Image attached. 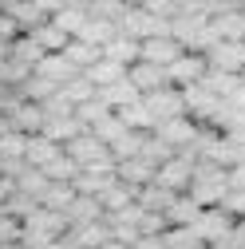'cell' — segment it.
I'll return each mask as SVG.
<instances>
[{
  "label": "cell",
  "instance_id": "1",
  "mask_svg": "<svg viewBox=\"0 0 245 249\" xmlns=\"http://www.w3.org/2000/svg\"><path fill=\"white\" fill-rule=\"evenodd\" d=\"M59 237H68V217L59 213V210L36 206V210L20 222V245H24V249H40V245L59 241Z\"/></svg>",
  "mask_w": 245,
  "mask_h": 249
},
{
  "label": "cell",
  "instance_id": "2",
  "mask_svg": "<svg viewBox=\"0 0 245 249\" xmlns=\"http://www.w3.org/2000/svg\"><path fill=\"white\" fill-rule=\"evenodd\" d=\"M229 190V170L218 166V162H210V159H198L194 162V182H190V198L210 210V206H218Z\"/></svg>",
  "mask_w": 245,
  "mask_h": 249
},
{
  "label": "cell",
  "instance_id": "3",
  "mask_svg": "<svg viewBox=\"0 0 245 249\" xmlns=\"http://www.w3.org/2000/svg\"><path fill=\"white\" fill-rule=\"evenodd\" d=\"M194 150H178V154H170V159L158 166V174H155V182L162 186V190H170V194H190V182H194Z\"/></svg>",
  "mask_w": 245,
  "mask_h": 249
},
{
  "label": "cell",
  "instance_id": "4",
  "mask_svg": "<svg viewBox=\"0 0 245 249\" xmlns=\"http://www.w3.org/2000/svg\"><path fill=\"white\" fill-rule=\"evenodd\" d=\"M64 154L79 166V170H91V166H115V159H111V150L91 135V131H83V135H75L71 142H64Z\"/></svg>",
  "mask_w": 245,
  "mask_h": 249
},
{
  "label": "cell",
  "instance_id": "5",
  "mask_svg": "<svg viewBox=\"0 0 245 249\" xmlns=\"http://www.w3.org/2000/svg\"><path fill=\"white\" fill-rule=\"evenodd\" d=\"M206 71H210V59H206V52H182L174 64L166 68V83L170 87H194V83H202L206 79Z\"/></svg>",
  "mask_w": 245,
  "mask_h": 249
},
{
  "label": "cell",
  "instance_id": "6",
  "mask_svg": "<svg viewBox=\"0 0 245 249\" xmlns=\"http://www.w3.org/2000/svg\"><path fill=\"white\" fill-rule=\"evenodd\" d=\"M119 32L122 36H135L139 44L150 40V36H170V20L146 12V8H127V16L119 20Z\"/></svg>",
  "mask_w": 245,
  "mask_h": 249
},
{
  "label": "cell",
  "instance_id": "7",
  "mask_svg": "<svg viewBox=\"0 0 245 249\" xmlns=\"http://www.w3.org/2000/svg\"><path fill=\"white\" fill-rule=\"evenodd\" d=\"M142 107L150 111L155 127H158V123H170V119H182V115H186V99H182L178 87H158V91H150V95H142Z\"/></svg>",
  "mask_w": 245,
  "mask_h": 249
},
{
  "label": "cell",
  "instance_id": "8",
  "mask_svg": "<svg viewBox=\"0 0 245 249\" xmlns=\"http://www.w3.org/2000/svg\"><path fill=\"white\" fill-rule=\"evenodd\" d=\"M233 217L229 213H222L218 206H210V210H202L198 213V222L190 226L194 233H198V241L202 245H222V241H229V233H233Z\"/></svg>",
  "mask_w": 245,
  "mask_h": 249
},
{
  "label": "cell",
  "instance_id": "9",
  "mask_svg": "<svg viewBox=\"0 0 245 249\" xmlns=\"http://www.w3.org/2000/svg\"><path fill=\"white\" fill-rule=\"evenodd\" d=\"M182 99H186V115L198 123V127H210V123H213V115H218V107H222V99H218V95H210L202 83L182 87Z\"/></svg>",
  "mask_w": 245,
  "mask_h": 249
},
{
  "label": "cell",
  "instance_id": "10",
  "mask_svg": "<svg viewBox=\"0 0 245 249\" xmlns=\"http://www.w3.org/2000/svg\"><path fill=\"white\" fill-rule=\"evenodd\" d=\"M155 135L178 154V150H190L194 146V139H198V123L190 119V115H182V119H170V123H158L155 127Z\"/></svg>",
  "mask_w": 245,
  "mask_h": 249
},
{
  "label": "cell",
  "instance_id": "11",
  "mask_svg": "<svg viewBox=\"0 0 245 249\" xmlns=\"http://www.w3.org/2000/svg\"><path fill=\"white\" fill-rule=\"evenodd\" d=\"M210 68L213 71H229V75H245V44H233V40H218L210 52Z\"/></svg>",
  "mask_w": 245,
  "mask_h": 249
},
{
  "label": "cell",
  "instance_id": "12",
  "mask_svg": "<svg viewBox=\"0 0 245 249\" xmlns=\"http://www.w3.org/2000/svg\"><path fill=\"white\" fill-rule=\"evenodd\" d=\"M210 28L218 32V40H233V44H245V12L237 4H222L218 12L210 16Z\"/></svg>",
  "mask_w": 245,
  "mask_h": 249
},
{
  "label": "cell",
  "instance_id": "13",
  "mask_svg": "<svg viewBox=\"0 0 245 249\" xmlns=\"http://www.w3.org/2000/svg\"><path fill=\"white\" fill-rule=\"evenodd\" d=\"M119 182V174H115V166H91V170H79L75 174V194H87V198H103L111 186Z\"/></svg>",
  "mask_w": 245,
  "mask_h": 249
},
{
  "label": "cell",
  "instance_id": "14",
  "mask_svg": "<svg viewBox=\"0 0 245 249\" xmlns=\"http://www.w3.org/2000/svg\"><path fill=\"white\" fill-rule=\"evenodd\" d=\"M0 12H4V16L20 28V36H24V32H36V28L48 20V16L40 12L36 0H0Z\"/></svg>",
  "mask_w": 245,
  "mask_h": 249
},
{
  "label": "cell",
  "instance_id": "15",
  "mask_svg": "<svg viewBox=\"0 0 245 249\" xmlns=\"http://www.w3.org/2000/svg\"><path fill=\"white\" fill-rule=\"evenodd\" d=\"M182 52H186V48H182L174 36H150V40H142V55H139V59H146V64H155V68L166 71Z\"/></svg>",
  "mask_w": 245,
  "mask_h": 249
},
{
  "label": "cell",
  "instance_id": "16",
  "mask_svg": "<svg viewBox=\"0 0 245 249\" xmlns=\"http://www.w3.org/2000/svg\"><path fill=\"white\" fill-rule=\"evenodd\" d=\"M115 174H119V182L122 186H131V190H142V186H150L155 182V174H158V166H150L146 159H122V162H115Z\"/></svg>",
  "mask_w": 245,
  "mask_h": 249
},
{
  "label": "cell",
  "instance_id": "17",
  "mask_svg": "<svg viewBox=\"0 0 245 249\" xmlns=\"http://www.w3.org/2000/svg\"><path fill=\"white\" fill-rule=\"evenodd\" d=\"M127 83L139 91V95H150V91H158V87H170L166 83V71L155 68V64H146V59H139V64L127 68Z\"/></svg>",
  "mask_w": 245,
  "mask_h": 249
},
{
  "label": "cell",
  "instance_id": "18",
  "mask_svg": "<svg viewBox=\"0 0 245 249\" xmlns=\"http://www.w3.org/2000/svg\"><path fill=\"white\" fill-rule=\"evenodd\" d=\"M40 79H48V83H55V87H64L68 79H75V75H83V71H75L68 59H64V52H52V55H44L40 64L32 68Z\"/></svg>",
  "mask_w": 245,
  "mask_h": 249
},
{
  "label": "cell",
  "instance_id": "19",
  "mask_svg": "<svg viewBox=\"0 0 245 249\" xmlns=\"http://www.w3.org/2000/svg\"><path fill=\"white\" fill-rule=\"evenodd\" d=\"M59 154H64V146L52 142L48 135H28V150H24V162H28V166L44 170L48 162H55V159H59Z\"/></svg>",
  "mask_w": 245,
  "mask_h": 249
},
{
  "label": "cell",
  "instance_id": "20",
  "mask_svg": "<svg viewBox=\"0 0 245 249\" xmlns=\"http://www.w3.org/2000/svg\"><path fill=\"white\" fill-rule=\"evenodd\" d=\"M68 241L75 249H99L103 241H111V226H107V217H99V222H87V226H75L68 230Z\"/></svg>",
  "mask_w": 245,
  "mask_h": 249
},
{
  "label": "cell",
  "instance_id": "21",
  "mask_svg": "<svg viewBox=\"0 0 245 249\" xmlns=\"http://www.w3.org/2000/svg\"><path fill=\"white\" fill-rule=\"evenodd\" d=\"M198 213H202V206H198L190 194H178V198L166 206L162 217H166V226H170V230H182V226H194V222H198Z\"/></svg>",
  "mask_w": 245,
  "mask_h": 249
},
{
  "label": "cell",
  "instance_id": "22",
  "mask_svg": "<svg viewBox=\"0 0 245 249\" xmlns=\"http://www.w3.org/2000/svg\"><path fill=\"white\" fill-rule=\"evenodd\" d=\"M139 55H142V44L135 40V36H115L111 44H103V59H115V64H122V68H131V64H139Z\"/></svg>",
  "mask_w": 245,
  "mask_h": 249
},
{
  "label": "cell",
  "instance_id": "23",
  "mask_svg": "<svg viewBox=\"0 0 245 249\" xmlns=\"http://www.w3.org/2000/svg\"><path fill=\"white\" fill-rule=\"evenodd\" d=\"M64 217H68V230H75V226H87V222H99V217H103V206H99V198L75 194V202L64 210Z\"/></svg>",
  "mask_w": 245,
  "mask_h": 249
},
{
  "label": "cell",
  "instance_id": "24",
  "mask_svg": "<svg viewBox=\"0 0 245 249\" xmlns=\"http://www.w3.org/2000/svg\"><path fill=\"white\" fill-rule=\"evenodd\" d=\"M83 131H87V127H83L75 115H59V119H44V131H40V135H48L52 142L64 146V142H71V139L83 135Z\"/></svg>",
  "mask_w": 245,
  "mask_h": 249
},
{
  "label": "cell",
  "instance_id": "25",
  "mask_svg": "<svg viewBox=\"0 0 245 249\" xmlns=\"http://www.w3.org/2000/svg\"><path fill=\"white\" fill-rule=\"evenodd\" d=\"M115 36H119V24H111V20H99V16H87V24L79 28V36H75V40L103 48V44H111Z\"/></svg>",
  "mask_w": 245,
  "mask_h": 249
},
{
  "label": "cell",
  "instance_id": "26",
  "mask_svg": "<svg viewBox=\"0 0 245 249\" xmlns=\"http://www.w3.org/2000/svg\"><path fill=\"white\" fill-rule=\"evenodd\" d=\"M28 36H32V40H36V44H40L48 55H52V52H64V48L71 44V36H68V32H64V28H59L55 20H44V24L36 28V32H28Z\"/></svg>",
  "mask_w": 245,
  "mask_h": 249
},
{
  "label": "cell",
  "instance_id": "27",
  "mask_svg": "<svg viewBox=\"0 0 245 249\" xmlns=\"http://www.w3.org/2000/svg\"><path fill=\"white\" fill-rule=\"evenodd\" d=\"M64 59L75 68V71H87V68H95L99 59H103V48H95V44H83V40H71L68 48H64Z\"/></svg>",
  "mask_w": 245,
  "mask_h": 249
},
{
  "label": "cell",
  "instance_id": "28",
  "mask_svg": "<svg viewBox=\"0 0 245 249\" xmlns=\"http://www.w3.org/2000/svg\"><path fill=\"white\" fill-rule=\"evenodd\" d=\"M174 198H178V194L162 190L158 182H150V186H142V190H135V206H139V210H150V213H166V206H170Z\"/></svg>",
  "mask_w": 245,
  "mask_h": 249
},
{
  "label": "cell",
  "instance_id": "29",
  "mask_svg": "<svg viewBox=\"0 0 245 249\" xmlns=\"http://www.w3.org/2000/svg\"><path fill=\"white\" fill-rule=\"evenodd\" d=\"M83 75L95 83V91H103V87H111V83H119V79H127V68L115 64V59H99V64H95V68H87Z\"/></svg>",
  "mask_w": 245,
  "mask_h": 249
},
{
  "label": "cell",
  "instance_id": "30",
  "mask_svg": "<svg viewBox=\"0 0 245 249\" xmlns=\"http://www.w3.org/2000/svg\"><path fill=\"white\" fill-rule=\"evenodd\" d=\"M55 91H59L55 83H48V79H40V75L32 71V75H28V79L16 87V95H20V99H28V103H40V107H44V103L55 95Z\"/></svg>",
  "mask_w": 245,
  "mask_h": 249
},
{
  "label": "cell",
  "instance_id": "31",
  "mask_svg": "<svg viewBox=\"0 0 245 249\" xmlns=\"http://www.w3.org/2000/svg\"><path fill=\"white\" fill-rule=\"evenodd\" d=\"M115 115H119V123H122L127 131H155V119H150V111L142 107V99H135V103H127V107H119Z\"/></svg>",
  "mask_w": 245,
  "mask_h": 249
},
{
  "label": "cell",
  "instance_id": "32",
  "mask_svg": "<svg viewBox=\"0 0 245 249\" xmlns=\"http://www.w3.org/2000/svg\"><path fill=\"white\" fill-rule=\"evenodd\" d=\"M44 55H48V52H44L32 36H28V32H24V36H16V40H12V52H8V59H16V64H24V68H36Z\"/></svg>",
  "mask_w": 245,
  "mask_h": 249
},
{
  "label": "cell",
  "instance_id": "33",
  "mask_svg": "<svg viewBox=\"0 0 245 249\" xmlns=\"http://www.w3.org/2000/svg\"><path fill=\"white\" fill-rule=\"evenodd\" d=\"M241 83H245L241 75H229V71H213V68H210V71H206V79H202V87L210 91V95H218V99H229V95H233V91H237Z\"/></svg>",
  "mask_w": 245,
  "mask_h": 249
},
{
  "label": "cell",
  "instance_id": "34",
  "mask_svg": "<svg viewBox=\"0 0 245 249\" xmlns=\"http://www.w3.org/2000/svg\"><path fill=\"white\" fill-rule=\"evenodd\" d=\"M99 206H103V217L122 213V210H131V206H135V190H131V186H122V182H115L111 190L99 198Z\"/></svg>",
  "mask_w": 245,
  "mask_h": 249
},
{
  "label": "cell",
  "instance_id": "35",
  "mask_svg": "<svg viewBox=\"0 0 245 249\" xmlns=\"http://www.w3.org/2000/svg\"><path fill=\"white\" fill-rule=\"evenodd\" d=\"M95 95L111 107V111H119V107H127V103H135V99H142L139 91L127 83V79H119V83H111V87H103V91H95Z\"/></svg>",
  "mask_w": 245,
  "mask_h": 249
},
{
  "label": "cell",
  "instance_id": "36",
  "mask_svg": "<svg viewBox=\"0 0 245 249\" xmlns=\"http://www.w3.org/2000/svg\"><path fill=\"white\" fill-rule=\"evenodd\" d=\"M71 202H75V186H71V182H48V190H44V198H40V206L59 210V213H64Z\"/></svg>",
  "mask_w": 245,
  "mask_h": 249
},
{
  "label": "cell",
  "instance_id": "37",
  "mask_svg": "<svg viewBox=\"0 0 245 249\" xmlns=\"http://www.w3.org/2000/svg\"><path fill=\"white\" fill-rule=\"evenodd\" d=\"M52 20H55L59 28H64V32H68L71 40H75V36H79V28L87 24V4H64V8H59V12L52 16Z\"/></svg>",
  "mask_w": 245,
  "mask_h": 249
},
{
  "label": "cell",
  "instance_id": "38",
  "mask_svg": "<svg viewBox=\"0 0 245 249\" xmlns=\"http://www.w3.org/2000/svg\"><path fill=\"white\" fill-rule=\"evenodd\" d=\"M59 95H64L71 107H79V103H87V99H95V83H91L87 75H75V79H68L64 87H59Z\"/></svg>",
  "mask_w": 245,
  "mask_h": 249
},
{
  "label": "cell",
  "instance_id": "39",
  "mask_svg": "<svg viewBox=\"0 0 245 249\" xmlns=\"http://www.w3.org/2000/svg\"><path fill=\"white\" fill-rule=\"evenodd\" d=\"M91 135H95V139H99V142H103V146L111 150V146H115V142H119L122 135H127V127H122V123H119V115L111 111L107 119H99L95 127H91Z\"/></svg>",
  "mask_w": 245,
  "mask_h": 249
},
{
  "label": "cell",
  "instance_id": "40",
  "mask_svg": "<svg viewBox=\"0 0 245 249\" xmlns=\"http://www.w3.org/2000/svg\"><path fill=\"white\" fill-rule=\"evenodd\" d=\"M24 150H28V135L24 131H4V135H0V162L24 159Z\"/></svg>",
  "mask_w": 245,
  "mask_h": 249
},
{
  "label": "cell",
  "instance_id": "41",
  "mask_svg": "<svg viewBox=\"0 0 245 249\" xmlns=\"http://www.w3.org/2000/svg\"><path fill=\"white\" fill-rule=\"evenodd\" d=\"M127 0H91L87 4V16H99V20H111V24H119L122 16H127Z\"/></svg>",
  "mask_w": 245,
  "mask_h": 249
},
{
  "label": "cell",
  "instance_id": "42",
  "mask_svg": "<svg viewBox=\"0 0 245 249\" xmlns=\"http://www.w3.org/2000/svg\"><path fill=\"white\" fill-rule=\"evenodd\" d=\"M170 154H174V150H170V146H166V142H162L155 131H150V135L142 139V146H139V159H146L150 166H162V162L170 159Z\"/></svg>",
  "mask_w": 245,
  "mask_h": 249
},
{
  "label": "cell",
  "instance_id": "43",
  "mask_svg": "<svg viewBox=\"0 0 245 249\" xmlns=\"http://www.w3.org/2000/svg\"><path fill=\"white\" fill-rule=\"evenodd\" d=\"M16 190H20V194H28V198H36V202H40V198H44V190H48V178H44V174H40L36 166H28V170H24L20 178H16Z\"/></svg>",
  "mask_w": 245,
  "mask_h": 249
},
{
  "label": "cell",
  "instance_id": "44",
  "mask_svg": "<svg viewBox=\"0 0 245 249\" xmlns=\"http://www.w3.org/2000/svg\"><path fill=\"white\" fill-rule=\"evenodd\" d=\"M146 135H150V131H127V135H122V139L111 146V159H115V162H122V159H135Z\"/></svg>",
  "mask_w": 245,
  "mask_h": 249
},
{
  "label": "cell",
  "instance_id": "45",
  "mask_svg": "<svg viewBox=\"0 0 245 249\" xmlns=\"http://www.w3.org/2000/svg\"><path fill=\"white\" fill-rule=\"evenodd\" d=\"M107 115H111V107H107V103H103L99 95H95V99H87V103H79V107H75V119L83 123V127H87V131H91V127H95V123H99V119H107Z\"/></svg>",
  "mask_w": 245,
  "mask_h": 249
},
{
  "label": "cell",
  "instance_id": "46",
  "mask_svg": "<svg viewBox=\"0 0 245 249\" xmlns=\"http://www.w3.org/2000/svg\"><path fill=\"white\" fill-rule=\"evenodd\" d=\"M40 174H44L48 182H75V174H79V166H75V162L68 159V154H59V159H55V162H48V166H44Z\"/></svg>",
  "mask_w": 245,
  "mask_h": 249
},
{
  "label": "cell",
  "instance_id": "47",
  "mask_svg": "<svg viewBox=\"0 0 245 249\" xmlns=\"http://www.w3.org/2000/svg\"><path fill=\"white\" fill-rule=\"evenodd\" d=\"M222 213H229L233 222H245V190H226V198L218 202Z\"/></svg>",
  "mask_w": 245,
  "mask_h": 249
},
{
  "label": "cell",
  "instance_id": "48",
  "mask_svg": "<svg viewBox=\"0 0 245 249\" xmlns=\"http://www.w3.org/2000/svg\"><path fill=\"white\" fill-rule=\"evenodd\" d=\"M4 241H20V222L8 217V213H0V245Z\"/></svg>",
  "mask_w": 245,
  "mask_h": 249
},
{
  "label": "cell",
  "instance_id": "49",
  "mask_svg": "<svg viewBox=\"0 0 245 249\" xmlns=\"http://www.w3.org/2000/svg\"><path fill=\"white\" fill-rule=\"evenodd\" d=\"M229 190H245V159L237 166H229Z\"/></svg>",
  "mask_w": 245,
  "mask_h": 249
},
{
  "label": "cell",
  "instance_id": "50",
  "mask_svg": "<svg viewBox=\"0 0 245 249\" xmlns=\"http://www.w3.org/2000/svg\"><path fill=\"white\" fill-rule=\"evenodd\" d=\"M36 4H40V12H44V16L52 20V16H55L59 8H64V4H71V0H36Z\"/></svg>",
  "mask_w": 245,
  "mask_h": 249
},
{
  "label": "cell",
  "instance_id": "51",
  "mask_svg": "<svg viewBox=\"0 0 245 249\" xmlns=\"http://www.w3.org/2000/svg\"><path fill=\"white\" fill-rule=\"evenodd\" d=\"M127 249H166V245H162V237H139V241H131Z\"/></svg>",
  "mask_w": 245,
  "mask_h": 249
},
{
  "label": "cell",
  "instance_id": "52",
  "mask_svg": "<svg viewBox=\"0 0 245 249\" xmlns=\"http://www.w3.org/2000/svg\"><path fill=\"white\" fill-rule=\"evenodd\" d=\"M12 194H16V182H12V178H4V174H0V206H4V202H8Z\"/></svg>",
  "mask_w": 245,
  "mask_h": 249
},
{
  "label": "cell",
  "instance_id": "53",
  "mask_svg": "<svg viewBox=\"0 0 245 249\" xmlns=\"http://www.w3.org/2000/svg\"><path fill=\"white\" fill-rule=\"evenodd\" d=\"M226 103H229V107H237V111H245V83H241V87L233 91V95H229Z\"/></svg>",
  "mask_w": 245,
  "mask_h": 249
},
{
  "label": "cell",
  "instance_id": "54",
  "mask_svg": "<svg viewBox=\"0 0 245 249\" xmlns=\"http://www.w3.org/2000/svg\"><path fill=\"white\" fill-rule=\"evenodd\" d=\"M40 249H75L68 237H59V241H48V245H40Z\"/></svg>",
  "mask_w": 245,
  "mask_h": 249
},
{
  "label": "cell",
  "instance_id": "55",
  "mask_svg": "<svg viewBox=\"0 0 245 249\" xmlns=\"http://www.w3.org/2000/svg\"><path fill=\"white\" fill-rule=\"evenodd\" d=\"M99 249H127V245H122V241H115V237H111V241H103Z\"/></svg>",
  "mask_w": 245,
  "mask_h": 249
},
{
  "label": "cell",
  "instance_id": "56",
  "mask_svg": "<svg viewBox=\"0 0 245 249\" xmlns=\"http://www.w3.org/2000/svg\"><path fill=\"white\" fill-rule=\"evenodd\" d=\"M0 249H24L20 241H4V245H0Z\"/></svg>",
  "mask_w": 245,
  "mask_h": 249
},
{
  "label": "cell",
  "instance_id": "57",
  "mask_svg": "<svg viewBox=\"0 0 245 249\" xmlns=\"http://www.w3.org/2000/svg\"><path fill=\"white\" fill-rule=\"evenodd\" d=\"M127 4H131V8H142V4H150V0H127Z\"/></svg>",
  "mask_w": 245,
  "mask_h": 249
},
{
  "label": "cell",
  "instance_id": "58",
  "mask_svg": "<svg viewBox=\"0 0 245 249\" xmlns=\"http://www.w3.org/2000/svg\"><path fill=\"white\" fill-rule=\"evenodd\" d=\"M71 4H91V0H71Z\"/></svg>",
  "mask_w": 245,
  "mask_h": 249
},
{
  "label": "cell",
  "instance_id": "59",
  "mask_svg": "<svg viewBox=\"0 0 245 249\" xmlns=\"http://www.w3.org/2000/svg\"><path fill=\"white\" fill-rule=\"evenodd\" d=\"M237 8H241V12H245V0H237Z\"/></svg>",
  "mask_w": 245,
  "mask_h": 249
},
{
  "label": "cell",
  "instance_id": "60",
  "mask_svg": "<svg viewBox=\"0 0 245 249\" xmlns=\"http://www.w3.org/2000/svg\"><path fill=\"white\" fill-rule=\"evenodd\" d=\"M194 249H210V245H194Z\"/></svg>",
  "mask_w": 245,
  "mask_h": 249
},
{
  "label": "cell",
  "instance_id": "61",
  "mask_svg": "<svg viewBox=\"0 0 245 249\" xmlns=\"http://www.w3.org/2000/svg\"><path fill=\"white\" fill-rule=\"evenodd\" d=\"M0 213H4V206H0Z\"/></svg>",
  "mask_w": 245,
  "mask_h": 249
},
{
  "label": "cell",
  "instance_id": "62",
  "mask_svg": "<svg viewBox=\"0 0 245 249\" xmlns=\"http://www.w3.org/2000/svg\"><path fill=\"white\" fill-rule=\"evenodd\" d=\"M241 79H245V75H241Z\"/></svg>",
  "mask_w": 245,
  "mask_h": 249
}]
</instances>
